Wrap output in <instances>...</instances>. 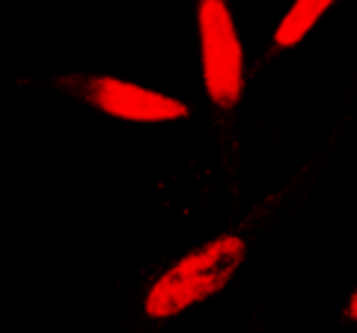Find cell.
<instances>
[{"instance_id": "1", "label": "cell", "mask_w": 357, "mask_h": 333, "mask_svg": "<svg viewBox=\"0 0 357 333\" xmlns=\"http://www.w3.org/2000/svg\"><path fill=\"white\" fill-rule=\"evenodd\" d=\"M244 253H248V244L238 235H220L208 241L206 247L182 256L170 271H164L152 283L146 301H143L146 316L167 318L218 295L241 268Z\"/></svg>"}, {"instance_id": "3", "label": "cell", "mask_w": 357, "mask_h": 333, "mask_svg": "<svg viewBox=\"0 0 357 333\" xmlns=\"http://www.w3.org/2000/svg\"><path fill=\"white\" fill-rule=\"evenodd\" d=\"M66 90H72L77 98L96 104L98 110L128 119V122H170V119H185L191 107L178 98H170L164 93L146 90V86L116 81V77H63L60 81Z\"/></svg>"}, {"instance_id": "2", "label": "cell", "mask_w": 357, "mask_h": 333, "mask_svg": "<svg viewBox=\"0 0 357 333\" xmlns=\"http://www.w3.org/2000/svg\"><path fill=\"white\" fill-rule=\"evenodd\" d=\"M199 54H203V81L208 98L229 110L238 104L244 90V54L232 13L220 0H203L197 9Z\"/></svg>"}, {"instance_id": "4", "label": "cell", "mask_w": 357, "mask_h": 333, "mask_svg": "<svg viewBox=\"0 0 357 333\" xmlns=\"http://www.w3.org/2000/svg\"><path fill=\"white\" fill-rule=\"evenodd\" d=\"M328 9H331V0H301V3H295L292 9H289V15L280 21V27H277L274 45L277 48L298 45V42L307 36V33L312 30V24H316Z\"/></svg>"}, {"instance_id": "5", "label": "cell", "mask_w": 357, "mask_h": 333, "mask_svg": "<svg viewBox=\"0 0 357 333\" xmlns=\"http://www.w3.org/2000/svg\"><path fill=\"white\" fill-rule=\"evenodd\" d=\"M345 316H349L351 321H357V288H354V295H351V301H349V307H345Z\"/></svg>"}]
</instances>
